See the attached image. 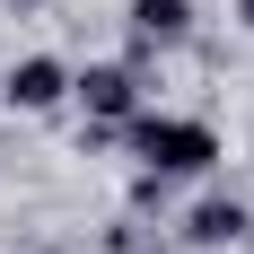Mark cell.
<instances>
[{"label": "cell", "instance_id": "obj_1", "mask_svg": "<svg viewBox=\"0 0 254 254\" xmlns=\"http://www.w3.org/2000/svg\"><path fill=\"white\" fill-rule=\"evenodd\" d=\"M131 158H140V176H210L219 131L202 114H131Z\"/></svg>", "mask_w": 254, "mask_h": 254}, {"label": "cell", "instance_id": "obj_2", "mask_svg": "<svg viewBox=\"0 0 254 254\" xmlns=\"http://www.w3.org/2000/svg\"><path fill=\"white\" fill-rule=\"evenodd\" d=\"M70 97L97 114V123H131L140 114V70L131 62H88V70H70Z\"/></svg>", "mask_w": 254, "mask_h": 254}, {"label": "cell", "instance_id": "obj_3", "mask_svg": "<svg viewBox=\"0 0 254 254\" xmlns=\"http://www.w3.org/2000/svg\"><path fill=\"white\" fill-rule=\"evenodd\" d=\"M0 97L18 105V114H44V105H62V97H70V62H62V53H26V62H9Z\"/></svg>", "mask_w": 254, "mask_h": 254}, {"label": "cell", "instance_id": "obj_4", "mask_svg": "<svg viewBox=\"0 0 254 254\" xmlns=\"http://www.w3.org/2000/svg\"><path fill=\"white\" fill-rule=\"evenodd\" d=\"M246 228H254V210L237 202V193H202L193 219H184V246H237Z\"/></svg>", "mask_w": 254, "mask_h": 254}, {"label": "cell", "instance_id": "obj_5", "mask_svg": "<svg viewBox=\"0 0 254 254\" xmlns=\"http://www.w3.org/2000/svg\"><path fill=\"white\" fill-rule=\"evenodd\" d=\"M184 35H193V0H131V53L184 44Z\"/></svg>", "mask_w": 254, "mask_h": 254}, {"label": "cell", "instance_id": "obj_6", "mask_svg": "<svg viewBox=\"0 0 254 254\" xmlns=\"http://www.w3.org/2000/svg\"><path fill=\"white\" fill-rule=\"evenodd\" d=\"M237 18H246V26H254V0H237Z\"/></svg>", "mask_w": 254, "mask_h": 254}, {"label": "cell", "instance_id": "obj_7", "mask_svg": "<svg viewBox=\"0 0 254 254\" xmlns=\"http://www.w3.org/2000/svg\"><path fill=\"white\" fill-rule=\"evenodd\" d=\"M44 254H70V246H44Z\"/></svg>", "mask_w": 254, "mask_h": 254}]
</instances>
